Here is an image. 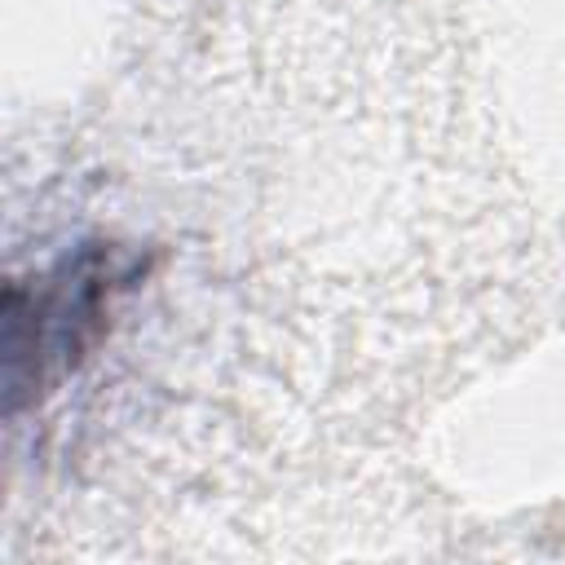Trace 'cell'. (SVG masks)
Returning a JSON list of instances; mask_svg holds the SVG:
<instances>
[{
	"label": "cell",
	"mask_w": 565,
	"mask_h": 565,
	"mask_svg": "<svg viewBox=\"0 0 565 565\" xmlns=\"http://www.w3.org/2000/svg\"><path fill=\"white\" fill-rule=\"evenodd\" d=\"M141 274V260L93 243L31 282H13L4 300V384H9V411L22 402H40L57 380H66L79 358L97 344L106 331L110 305L132 287Z\"/></svg>",
	"instance_id": "cell-1"
}]
</instances>
